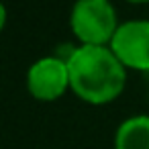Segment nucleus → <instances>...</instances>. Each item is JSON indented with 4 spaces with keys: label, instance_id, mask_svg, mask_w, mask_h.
Instances as JSON below:
<instances>
[{
    "label": "nucleus",
    "instance_id": "0eeeda50",
    "mask_svg": "<svg viewBox=\"0 0 149 149\" xmlns=\"http://www.w3.org/2000/svg\"><path fill=\"white\" fill-rule=\"evenodd\" d=\"M127 2H133V4H145V2H149V0H127Z\"/></svg>",
    "mask_w": 149,
    "mask_h": 149
},
{
    "label": "nucleus",
    "instance_id": "20e7f679",
    "mask_svg": "<svg viewBox=\"0 0 149 149\" xmlns=\"http://www.w3.org/2000/svg\"><path fill=\"white\" fill-rule=\"evenodd\" d=\"M70 88V70L68 61L59 59L57 55H47L37 59L27 72V90L33 98L51 102L63 96Z\"/></svg>",
    "mask_w": 149,
    "mask_h": 149
},
{
    "label": "nucleus",
    "instance_id": "f257e3e1",
    "mask_svg": "<svg viewBox=\"0 0 149 149\" xmlns=\"http://www.w3.org/2000/svg\"><path fill=\"white\" fill-rule=\"evenodd\" d=\"M68 70L70 88L90 104H106L125 90L127 68L108 45H78Z\"/></svg>",
    "mask_w": 149,
    "mask_h": 149
},
{
    "label": "nucleus",
    "instance_id": "423d86ee",
    "mask_svg": "<svg viewBox=\"0 0 149 149\" xmlns=\"http://www.w3.org/2000/svg\"><path fill=\"white\" fill-rule=\"evenodd\" d=\"M4 25H6V6L0 2V31L4 29Z\"/></svg>",
    "mask_w": 149,
    "mask_h": 149
},
{
    "label": "nucleus",
    "instance_id": "f03ea898",
    "mask_svg": "<svg viewBox=\"0 0 149 149\" xmlns=\"http://www.w3.org/2000/svg\"><path fill=\"white\" fill-rule=\"evenodd\" d=\"M118 25L110 0H76L70 13V27L80 45H110Z\"/></svg>",
    "mask_w": 149,
    "mask_h": 149
},
{
    "label": "nucleus",
    "instance_id": "39448f33",
    "mask_svg": "<svg viewBox=\"0 0 149 149\" xmlns=\"http://www.w3.org/2000/svg\"><path fill=\"white\" fill-rule=\"evenodd\" d=\"M114 149H149V114L125 118L116 127Z\"/></svg>",
    "mask_w": 149,
    "mask_h": 149
},
{
    "label": "nucleus",
    "instance_id": "7ed1b4c3",
    "mask_svg": "<svg viewBox=\"0 0 149 149\" xmlns=\"http://www.w3.org/2000/svg\"><path fill=\"white\" fill-rule=\"evenodd\" d=\"M108 47L125 68L149 72V21L133 19L120 23Z\"/></svg>",
    "mask_w": 149,
    "mask_h": 149
}]
</instances>
